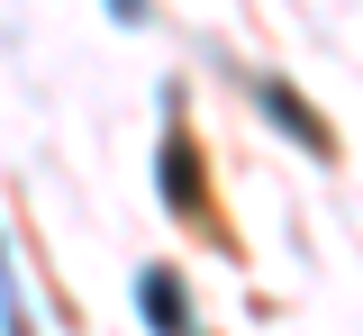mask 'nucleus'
Instances as JSON below:
<instances>
[{
	"label": "nucleus",
	"mask_w": 363,
	"mask_h": 336,
	"mask_svg": "<svg viewBox=\"0 0 363 336\" xmlns=\"http://www.w3.org/2000/svg\"><path fill=\"white\" fill-rule=\"evenodd\" d=\"M136 309H145L155 336H191V300H182L173 273H145V282H136Z\"/></svg>",
	"instance_id": "3"
},
{
	"label": "nucleus",
	"mask_w": 363,
	"mask_h": 336,
	"mask_svg": "<svg viewBox=\"0 0 363 336\" xmlns=\"http://www.w3.org/2000/svg\"><path fill=\"white\" fill-rule=\"evenodd\" d=\"M255 100L272 109V128H281L291 145H309V155H327V145H336V137H327V118H318V109L291 91V82H272V73H264V82H255Z\"/></svg>",
	"instance_id": "1"
},
{
	"label": "nucleus",
	"mask_w": 363,
	"mask_h": 336,
	"mask_svg": "<svg viewBox=\"0 0 363 336\" xmlns=\"http://www.w3.org/2000/svg\"><path fill=\"white\" fill-rule=\"evenodd\" d=\"M0 336H37L28 309H18V282H9V254H0Z\"/></svg>",
	"instance_id": "4"
},
{
	"label": "nucleus",
	"mask_w": 363,
	"mask_h": 336,
	"mask_svg": "<svg viewBox=\"0 0 363 336\" xmlns=\"http://www.w3.org/2000/svg\"><path fill=\"white\" fill-rule=\"evenodd\" d=\"M155 173H164V209H209V191H200V182H209V173H200V145L182 137H164V164H155Z\"/></svg>",
	"instance_id": "2"
},
{
	"label": "nucleus",
	"mask_w": 363,
	"mask_h": 336,
	"mask_svg": "<svg viewBox=\"0 0 363 336\" xmlns=\"http://www.w3.org/2000/svg\"><path fill=\"white\" fill-rule=\"evenodd\" d=\"M109 9H118V18H145V0H109Z\"/></svg>",
	"instance_id": "5"
}]
</instances>
